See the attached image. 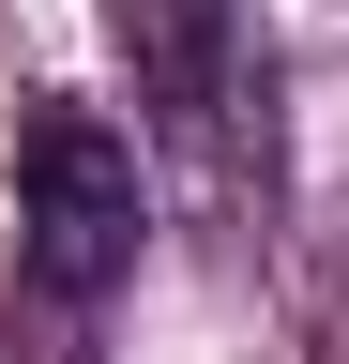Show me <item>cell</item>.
Returning a JSON list of instances; mask_svg holds the SVG:
<instances>
[{
	"label": "cell",
	"instance_id": "6da1fadb",
	"mask_svg": "<svg viewBox=\"0 0 349 364\" xmlns=\"http://www.w3.org/2000/svg\"><path fill=\"white\" fill-rule=\"evenodd\" d=\"M137 228H152L137 136L107 107H76V91H46V107L16 122V289L61 304V318H92L122 273H137Z\"/></svg>",
	"mask_w": 349,
	"mask_h": 364
},
{
	"label": "cell",
	"instance_id": "7a4b0ae2",
	"mask_svg": "<svg viewBox=\"0 0 349 364\" xmlns=\"http://www.w3.org/2000/svg\"><path fill=\"white\" fill-rule=\"evenodd\" d=\"M122 46H137V122L183 167L243 182V152H274V61L243 0H122Z\"/></svg>",
	"mask_w": 349,
	"mask_h": 364
}]
</instances>
